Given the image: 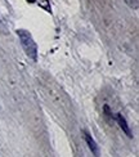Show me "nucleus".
I'll list each match as a JSON object with an SVG mask.
<instances>
[{
	"mask_svg": "<svg viewBox=\"0 0 139 157\" xmlns=\"http://www.w3.org/2000/svg\"><path fill=\"white\" fill-rule=\"evenodd\" d=\"M115 119H116V121H117L118 125H120V128L122 129V132L126 134L129 138H133V134H131V132H130V128H129V125H128L126 120H125V117H124L121 113H117V115L115 116Z\"/></svg>",
	"mask_w": 139,
	"mask_h": 157,
	"instance_id": "7ed1b4c3",
	"label": "nucleus"
},
{
	"mask_svg": "<svg viewBox=\"0 0 139 157\" xmlns=\"http://www.w3.org/2000/svg\"><path fill=\"white\" fill-rule=\"evenodd\" d=\"M125 3L131 8H138V0H125Z\"/></svg>",
	"mask_w": 139,
	"mask_h": 157,
	"instance_id": "20e7f679",
	"label": "nucleus"
},
{
	"mask_svg": "<svg viewBox=\"0 0 139 157\" xmlns=\"http://www.w3.org/2000/svg\"><path fill=\"white\" fill-rule=\"evenodd\" d=\"M17 35L19 37V41L22 44V48L26 52L29 58L36 61L37 58V45L35 43V40L32 39L31 34L26 30H17Z\"/></svg>",
	"mask_w": 139,
	"mask_h": 157,
	"instance_id": "f257e3e1",
	"label": "nucleus"
},
{
	"mask_svg": "<svg viewBox=\"0 0 139 157\" xmlns=\"http://www.w3.org/2000/svg\"><path fill=\"white\" fill-rule=\"evenodd\" d=\"M27 2H29V3H35L36 0H27Z\"/></svg>",
	"mask_w": 139,
	"mask_h": 157,
	"instance_id": "39448f33",
	"label": "nucleus"
},
{
	"mask_svg": "<svg viewBox=\"0 0 139 157\" xmlns=\"http://www.w3.org/2000/svg\"><path fill=\"white\" fill-rule=\"evenodd\" d=\"M84 138H85V142H87V144H88L89 149L91 151V153L95 157H99V147L97 144V142L93 139V136L90 134H88L87 132H84Z\"/></svg>",
	"mask_w": 139,
	"mask_h": 157,
	"instance_id": "f03ea898",
	"label": "nucleus"
}]
</instances>
